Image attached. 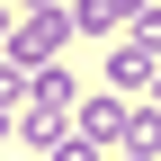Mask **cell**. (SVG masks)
<instances>
[{
    "instance_id": "6da1fadb",
    "label": "cell",
    "mask_w": 161,
    "mask_h": 161,
    "mask_svg": "<svg viewBox=\"0 0 161 161\" xmlns=\"http://www.w3.org/2000/svg\"><path fill=\"white\" fill-rule=\"evenodd\" d=\"M72 36H80V18H72V0H63V9H36V18H27V27H18V36H9V63H27V72H45V63H54V54H63V45H72Z\"/></svg>"
},
{
    "instance_id": "ba28073f",
    "label": "cell",
    "mask_w": 161,
    "mask_h": 161,
    "mask_svg": "<svg viewBox=\"0 0 161 161\" xmlns=\"http://www.w3.org/2000/svg\"><path fill=\"white\" fill-rule=\"evenodd\" d=\"M27 9H63V0H27Z\"/></svg>"
},
{
    "instance_id": "5b68a950",
    "label": "cell",
    "mask_w": 161,
    "mask_h": 161,
    "mask_svg": "<svg viewBox=\"0 0 161 161\" xmlns=\"http://www.w3.org/2000/svg\"><path fill=\"white\" fill-rule=\"evenodd\" d=\"M125 152H143V161H161V108H134V134H125Z\"/></svg>"
},
{
    "instance_id": "3957f363",
    "label": "cell",
    "mask_w": 161,
    "mask_h": 161,
    "mask_svg": "<svg viewBox=\"0 0 161 161\" xmlns=\"http://www.w3.org/2000/svg\"><path fill=\"white\" fill-rule=\"evenodd\" d=\"M152 0H72V18H80V36H108L116 18H143Z\"/></svg>"
},
{
    "instance_id": "277c9868",
    "label": "cell",
    "mask_w": 161,
    "mask_h": 161,
    "mask_svg": "<svg viewBox=\"0 0 161 161\" xmlns=\"http://www.w3.org/2000/svg\"><path fill=\"white\" fill-rule=\"evenodd\" d=\"M27 108H45V116H72V72H63V63H45V72L27 80Z\"/></svg>"
},
{
    "instance_id": "9c48e42d",
    "label": "cell",
    "mask_w": 161,
    "mask_h": 161,
    "mask_svg": "<svg viewBox=\"0 0 161 161\" xmlns=\"http://www.w3.org/2000/svg\"><path fill=\"white\" fill-rule=\"evenodd\" d=\"M108 161H143V152H108Z\"/></svg>"
},
{
    "instance_id": "8992f818",
    "label": "cell",
    "mask_w": 161,
    "mask_h": 161,
    "mask_svg": "<svg viewBox=\"0 0 161 161\" xmlns=\"http://www.w3.org/2000/svg\"><path fill=\"white\" fill-rule=\"evenodd\" d=\"M45 161H108V143H90V134H63V143H54Z\"/></svg>"
},
{
    "instance_id": "52a82bcc",
    "label": "cell",
    "mask_w": 161,
    "mask_h": 161,
    "mask_svg": "<svg viewBox=\"0 0 161 161\" xmlns=\"http://www.w3.org/2000/svg\"><path fill=\"white\" fill-rule=\"evenodd\" d=\"M9 134H18V108H9V98H0V143H9Z\"/></svg>"
},
{
    "instance_id": "7a4b0ae2",
    "label": "cell",
    "mask_w": 161,
    "mask_h": 161,
    "mask_svg": "<svg viewBox=\"0 0 161 161\" xmlns=\"http://www.w3.org/2000/svg\"><path fill=\"white\" fill-rule=\"evenodd\" d=\"M80 134H90V143H108V152H125V134H134V116H125V98H116V90H98V98H80Z\"/></svg>"
},
{
    "instance_id": "30bf717a",
    "label": "cell",
    "mask_w": 161,
    "mask_h": 161,
    "mask_svg": "<svg viewBox=\"0 0 161 161\" xmlns=\"http://www.w3.org/2000/svg\"><path fill=\"white\" fill-rule=\"evenodd\" d=\"M152 108H161V72H152Z\"/></svg>"
}]
</instances>
